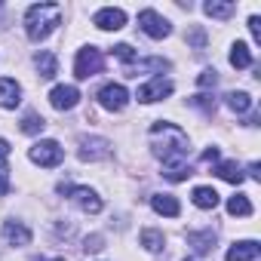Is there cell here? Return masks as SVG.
Masks as SVG:
<instances>
[{
  "instance_id": "6da1fadb",
  "label": "cell",
  "mask_w": 261,
  "mask_h": 261,
  "mask_svg": "<svg viewBox=\"0 0 261 261\" xmlns=\"http://www.w3.org/2000/svg\"><path fill=\"white\" fill-rule=\"evenodd\" d=\"M151 151L154 157L163 160V166H175V163H188V136L185 129L175 123H154L151 126Z\"/></svg>"
},
{
  "instance_id": "7a4b0ae2",
  "label": "cell",
  "mask_w": 261,
  "mask_h": 261,
  "mask_svg": "<svg viewBox=\"0 0 261 261\" xmlns=\"http://www.w3.org/2000/svg\"><path fill=\"white\" fill-rule=\"evenodd\" d=\"M56 25H62V7L59 4H34L25 13V34L34 43L46 40L56 31Z\"/></svg>"
},
{
  "instance_id": "3957f363",
  "label": "cell",
  "mask_w": 261,
  "mask_h": 261,
  "mask_svg": "<svg viewBox=\"0 0 261 261\" xmlns=\"http://www.w3.org/2000/svg\"><path fill=\"white\" fill-rule=\"evenodd\" d=\"M101 68H105V56H101V49H95V46H83V49L77 53V62H74V74H77V80H89V77L101 74Z\"/></svg>"
},
{
  "instance_id": "277c9868",
  "label": "cell",
  "mask_w": 261,
  "mask_h": 261,
  "mask_svg": "<svg viewBox=\"0 0 261 261\" xmlns=\"http://www.w3.org/2000/svg\"><path fill=\"white\" fill-rule=\"evenodd\" d=\"M59 194L62 197H71L83 212H89V215H95V212H101V197L95 194V191H89V188H74V185H59Z\"/></svg>"
},
{
  "instance_id": "5b68a950",
  "label": "cell",
  "mask_w": 261,
  "mask_h": 261,
  "mask_svg": "<svg viewBox=\"0 0 261 261\" xmlns=\"http://www.w3.org/2000/svg\"><path fill=\"white\" fill-rule=\"evenodd\" d=\"M28 157H31L37 166H59V163L65 160V151H62V145H59V142L43 139V142H37V145L28 151Z\"/></svg>"
},
{
  "instance_id": "8992f818",
  "label": "cell",
  "mask_w": 261,
  "mask_h": 261,
  "mask_svg": "<svg viewBox=\"0 0 261 261\" xmlns=\"http://www.w3.org/2000/svg\"><path fill=\"white\" fill-rule=\"evenodd\" d=\"M139 28H142L148 37H154V40H163V37H169V31H172V25H169L157 10H142V13H139Z\"/></svg>"
},
{
  "instance_id": "52a82bcc",
  "label": "cell",
  "mask_w": 261,
  "mask_h": 261,
  "mask_svg": "<svg viewBox=\"0 0 261 261\" xmlns=\"http://www.w3.org/2000/svg\"><path fill=\"white\" fill-rule=\"evenodd\" d=\"M80 160L86 163H95V160H108L111 157V142L101 139V136H83L80 139Z\"/></svg>"
},
{
  "instance_id": "ba28073f",
  "label": "cell",
  "mask_w": 261,
  "mask_h": 261,
  "mask_svg": "<svg viewBox=\"0 0 261 261\" xmlns=\"http://www.w3.org/2000/svg\"><path fill=\"white\" fill-rule=\"evenodd\" d=\"M98 101H101V108H108V111H123V108L129 105V92H126V86H120V83H105V86L98 89Z\"/></svg>"
},
{
  "instance_id": "9c48e42d",
  "label": "cell",
  "mask_w": 261,
  "mask_h": 261,
  "mask_svg": "<svg viewBox=\"0 0 261 261\" xmlns=\"http://www.w3.org/2000/svg\"><path fill=\"white\" fill-rule=\"evenodd\" d=\"M169 92H172V83H169V80H163V77H154V80H148L145 86H139V101L151 105V101L166 98Z\"/></svg>"
},
{
  "instance_id": "30bf717a",
  "label": "cell",
  "mask_w": 261,
  "mask_h": 261,
  "mask_svg": "<svg viewBox=\"0 0 261 261\" xmlns=\"http://www.w3.org/2000/svg\"><path fill=\"white\" fill-rule=\"evenodd\" d=\"M92 25L101 28V31H120V28L126 25V13H123V10H114V7L98 10V13L92 16Z\"/></svg>"
},
{
  "instance_id": "8fae6325",
  "label": "cell",
  "mask_w": 261,
  "mask_h": 261,
  "mask_svg": "<svg viewBox=\"0 0 261 261\" xmlns=\"http://www.w3.org/2000/svg\"><path fill=\"white\" fill-rule=\"evenodd\" d=\"M77 101H80V89H77V86H56V89L49 92V105H53L56 111H71Z\"/></svg>"
},
{
  "instance_id": "7c38bea8",
  "label": "cell",
  "mask_w": 261,
  "mask_h": 261,
  "mask_svg": "<svg viewBox=\"0 0 261 261\" xmlns=\"http://www.w3.org/2000/svg\"><path fill=\"white\" fill-rule=\"evenodd\" d=\"M22 101V86L13 77H0V108H16Z\"/></svg>"
},
{
  "instance_id": "4fadbf2b",
  "label": "cell",
  "mask_w": 261,
  "mask_h": 261,
  "mask_svg": "<svg viewBox=\"0 0 261 261\" xmlns=\"http://www.w3.org/2000/svg\"><path fill=\"white\" fill-rule=\"evenodd\" d=\"M261 252V246L255 240H243V243H233L227 249V261H255Z\"/></svg>"
},
{
  "instance_id": "5bb4252c",
  "label": "cell",
  "mask_w": 261,
  "mask_h": 261,
  "mask_svg": "<svg viewBox=\"0 0 261 261\" xmlns=\"http://www.w3.org/2000/svg\"><path fill=\"white\" fill-rule=\"evenodd\" d=\"M151 206H154L157 215H166V218H178V212H181V206H178V200L172 194H154Z\"/></svg>"
},
{
  "instance_id": "9a60e30c",
  "label": "cell",
  "mask_w": 261,
  "mask_h": 261,
  "mask_svg": "<svg viewBox=\"0 0 261 261\" xmlns=\"http://www.w3.org/2000/svg\"><path fill=\"white\" fill-rule=\"evenodd\" d=\"M4 237H7L10 246H28L31 243V230L25 224H19V221H7L4 224Z\"/></svg>"
},
{
  "instance_id": "2e32d148",
  "label": "cell",
  "mask_w": 261,
  "mask_h": 261,
  "mask_svg": "<svg viewBox=\"0 0 261 261\" xmlns=\"http://www.w3.org/2000/svg\"><path fill=\"white\" fill-rule=\"evenodd\" d=\"M34 65H37V71H40L43 80H53L56 71H59V62H56V56H53L49 49H40V53L34 56Z\"/></svg>"
},
{
  "instance_id": "e0dca14e",
  "label": "cell",
  "mask_w": 261,
  "mask_h": 261,
  "mask_svg": "<svg viewBox=\"0 0 261 261\" xmlns=\"http://www.w3.org/2000/svg\"><path fill=\"white\" fill-rule=\"evenodd\" d=\"M194 206L197 209H215L218 206V191L215 188H194Z\"/></svg>"
},
{
  "instance_id": "ac0fdd59",
  "label": "cell",
  "mask_w": 261,
  "mask_h": 261,
  "mask_svg": "<svg viewBox=\"0 0 261 261\" xmlns=\"http://www.w3.org/2000/svg\"><path fill=\"white\" fill-rule=\"evenodd\" d=\"M148 68H151V71H166V68H169V62H166V59L136 62V65H126V71H123V74H126V77H139V71H148Z\"/></svg>"
},
{
  "instance_id": "d6986e66",
  "label": "cell",
  "mask_w": 261,
  "mask_h": 261,
  "mask_svg": "<svg viewBox=\"0 0 261 261\" xmlns=\"http://www.w3.org/2000/svg\"><path fill=\"white\" fill-rule=\"evenodd\" d=\"M215 175H218V178H224V181H230V185H240V181H243V169H240L233 160L218 163V166H215Z\"/></svg>"
},
{
  "instance_id": "ffe728a7",
  "label": "cell",
  "mask_w": 261,
  "mask_h": 261,
  "mask_svg": "<svg viewBox=\"0 0 261 261\" xmlns=\"http://www.w3.org/2000/svg\"><path fill=\"white\" fill-rule=\"evenodd\" d=\"M188 243L194 246V252L206 255V252L215 246V233H212V230H203V233H188Z\"/></svg>"
},
{
  "instance_id": "44dd1931",
  "label": "cell",
  "mask_w": 261,
  "mask_h": 261,
  "mask_svg": "<svg viewBox=\"0 0 261 261\" xmlns=\"http://www.w3.org/2000/svg\"><path fill=\"white\" fill-rule=\"evenodd\" d=\"M43 126H46V120H43L37 111H28V114L22 117V133H25V136H37V133H43Z\"/></svg>"
},
{
  "instance_id": "7402d4cb",
  "label": "cell",
  "mask_w": 261,
  "mask_h": 261,
  "mask_svg": "<svg viewBox=\"0 0 261 261\" xmlns=\"http://www.w3.org/2000/svg\"><path fill=\"white\" fill-rule=\"evenodd\" d=\"M230 65H233V68H249V65H252V53H249L246 43L237 40V43L230 46Z\"/></svg>"
},
{
  "instance_id": "603a6c76",
  "label": "cell",
  "mask_w": 261,
  "mask_h": 261,
  "mask_svg": "<svg viewBox=\"0 0 261 261\" xmlns=\"http://www.w3.org/2000/svg\"><path fill=\"white\" fill-rule=\"evenodd\" d=\"M227 212H230V215H240V218L252 215V203H249V197H246V194H233V197L227 200Z\"/></svg>"
},
{
  "instance_id": "cb8c5ba5",
  "label": "cell",
  "mask_w": 261,
  "mask_h": 261,
  "mask_svg": "<svg viewBox=\"0 0 261 261\" xmlns=\"http://www.w3.org/2000/svg\"><path fill=\"white\" fill-rule=\"evenodd\" d=\"M227 108H230L233 114H246V111L252 108V95H249V92H230V95H227Z\"/></svg>"
},
{
  "instance_id": "d4e9b609",
  "label": "cell",
  "mask_w": 261,
  "mask_h": 261,
  "mask_svg": "<svg viewBox=\"0 0 261 261\" xmlns=\"http://www.w3.org/2000/svg\"><path fill=\"white\" fill-rule=\"evenodd\" d=\"M191 175H194L191 163H175V166H163V178H169V181H185V178H191Z\"/></svg>"
},
{
  "instance_id": "484cf974",
  "label": "cell",
  "mask_w": 261,
  "mask_h": 261,
  "mask_svg": "<svg viewBox=\"0 0 261 261\" xmlns=\"http://www.w3.org/2000/svg\"><path fill=\"white\" fill-rule=\"evenodd\" d=\"M203 10H206V16H212V19H230L237 7H233V4H218V0H209Z\"/></svg>"
},
{
  "instance_id": "4316f807",
  "label": "cell",
  "mask_w": 261,
  "mask_h": 261,
  "mask_svg": "<svg viewBox=\"0 0 261 261\" xmlns=\"http://www.w3.org/2000/svg\"><path fill=\"white\" fill-rule=\"evenodd\" d=\"M142 246H145L148 252H160V249H163V233H160V230H154V227L142 230Z\"/></svg>"
},
{
  "instance_id": "83f0119b",
  "label": "cell",
  "mask_w": 261,
  "mask_h": 261,
  "mask_svg": "<svg viewBox=\"0 0 261 261\" xmlns=\"http://www.w3.org/2000/svg\"><path fill=\"white\" fill-rule=\"evenodd\" d=\"M188 101H191L194 108H200L206 117H212V114H215V98H212V95H194V98H188Z\"/></svg>"
},
{
  "instance_id": "f1b7e54d",
  "label": "cell",
  "mask_w": 261,
  "mask_h": 261,
  "mask_svg": "<svg viewBox=\"0 0 261 261\" xmlns=\"http://www.w3.org/2000/svg\"><path fill=\"white\" fill-rule=\"evenodd\" d=\"M111 53H114V56H120L123 62H133V59H136V49L129 46V43H117V46H114Z\"/></svg>"
},
{
  "instance_id": "f546056e",
  "label": "cell",
  "mask_w": 261,
  "mask_h": 261,
  "mask_svg": "<svg viewBox=\"0 0 261 261\" xmlns=\"http://www.w3.org/2000/svg\"><path fill=\"white\" fill-rule=\"evenodd\" d=\"M188 43H194L197 49H203V46H206V34H203V28H191V34H188Z\"/></svg>"
},
{
  "instance_id": "4dcf8cb0",
  "label": "cell",
  "mask_w": 261,
  "mask_h": 261,
  "mask_svg": "<svg viewBox=\"0 0 261 261\" xmlns=\"http://www.w3.org/2000/svg\"><path fill=\"white\" fill-rule=\"evenodd\" d=\"M197 83H200L203 89H209V86H215V83H218V74H215V71L209 68V71H203V74L197 77Z\"/></svg>"
},
{
  "instance_id": "1f68e13d",
  "label": "cell",
  "mask_w": 261,
  "mask_h": 261,
  "mask_svg": "<svg viewBox=\"0 0 261 261\" xmlns=\"http://www.w3.org/2000/svg\"><path fill=\"white\" fill-rule=\"evenodd\" d=\"M83 249H86V252H98V249H105V240H101L98 233H92V237H86Z\"/></svg>"
},
{
  "instance_id": "d6a6232c",
  "label": "cell",
  "mask_w": 261,
  "mask_h": 261,
  "mask_svg": "<svg viewBox=\"0 0 261 261\" xmlns=\"http://www.w3.org/2000/svg\"><path fill=\"white\" fill-rule=\"evenodd\" d=\"M7 160H10V142L0 139V172H7Z\"/></svg>"
},
{
  "instance_id": "836d02e7",
  "label": "cell",
  "mask_w": 261,
  "mask_h": 261,
  "mask_svg": "<svg viewBox=\"0 0 261 261\" xmlns=\"http://www.w3.org/2000/svg\"><path fill=\"white\" fill-rule=\"evenodd\" d=\"M249 31H252V37H255V43H261V19H258V16L249 19Z\"/></svg>"
},
{
  "instance_id": "e575fe53",
  "label": "cell",
  "mask_w": 261,
  "mask_h": 261,
  "mask_svg": "<svg viewBox=\"0 0 261 261\" xmlns=\"http://www.w3.org/2000/svg\"><path fill=\"white\" fill-rule=\"evenodd\" d=\"M203 163H218V148H206L203 151Z\"/></svg>"
},
{
  "instance_id": "d590c367",
  "label": "cell",
  "mask_w": 261,
  "mask_h": 261,
  "mask_svg": "<svg viewBox=\"0 0 261 261\" xmlns=\"http://www.w3.org/2000/svg\"><path fill=\"white\" fill-rule=\"evenodd\" d=\"M10 194V178H7V172H0V197H7Z\"/></svg>"
},
{
  "instance_id": "8d00e7d4",
  "label": "cell",
  "mask_w": 261,
  "mask_h": 261,
  "mask_svg": "<svg viewBox=\"0 0 261 261\" xmlns=\"http://www.w3.org/2000/svg\"><path fill=\"white\" fill-rule=\"evenodd\" d=\"M249 175H252V178H261V166H258V163H249Z\"/></svg>"
},
{
  "instance_id": "74e56055",
  "label": "cell",
  "mask_w": 261,
  "mask_h": 261,
  "mask_svg": "<svg viewBox=\"0 0 261 261\" xmlns=\"http://www.w3.org/2000/svg\"><path fill=\"white\" fill-rule=\"evenodd\" d=\"M40 261H65V258H40Z\"/></svg>"
},
{
  "instance_id": "f35d334b",
  "label": "cell",
  "mask_w": 261,
  "mask_h": 261,
  "mask_svg": "<svg viewBox=\"0 0 261 261\" xmlns=\"http://www.w3.org/2000/svg\"><path fill=\"white\" fill-rule=\"evenodd\" d=\"M185 261H194V258H185Z\"/></svg>"
}]
</instances>
